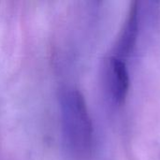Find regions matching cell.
<instances>
[{
	"label": "cell",
	"mask_w": 160,
	"mask_h": 160,
	"mask_svg": "<svg viewBox=\"0 0 160 160\" xmlns=\"http://www.w3.org/2000/svg\"><path fill=\"white\" fill-rule=\"evenodd\" d=\"M62 138L67 148L76 156H85L93 144V125L80 91L67 89L59 97Z\"/></svg>",
	"instance_id": "obj_1"
},
{
	"label": "cell",
	"mask_w": 160,
	"mask_h": 160,
	"mask_svg": "<svg viewBox=\"0 0 160 160\" xmlns=\"http://www.w3.org/2000/svg\"><path fill=\"white\" fill-rule=\"evenodd\" d=\"M139 34V2L131 3L114 48V55L125 60L133 52Z\"/></svg>",
	"instance_id": "obj_2"
},
{
	"label": "cell",
	"mask_w": 160,
	"mask_h": 160,
	"mask_svg": "<svg viewBox=\"0 0 160 160\" xmlns=\"http://www.w3.org/2000/svg\"><path fill=\"white\" fill-rule=\"evenodd\" d=\"M109 80L112 98L117 104H123L129 90V74L126 62L116 56L109 60Z\"/></svg>",
	"instance_id": "obj_3"
}]
</instances>
